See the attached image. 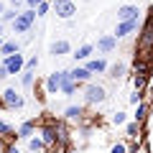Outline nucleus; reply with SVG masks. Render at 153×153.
Segmentation results:
<instances>
[{
    "instance_id": "31",
    "label": "nucleus",
    "mask_w": 153,
    "mask_h": 153,
    "mask_svg": "<svg viewBox=\"0 0 153 153\" xmlns=\"http://www.w3.org/2000/svg\"><path fill=\"white\" fill-rule=\"evenodd\" d=\"M36 66H38V59H36V56H31V59L26 61V69H28V71H33Z\"/></svg>"
},
{
    "instance_id": "14",
    "label": "nucleus",
    "mask_w": 153,
    "mask_h": 153,
    "mask_svg": "<svg viewBox=\"0 0 153 153\" xmlns=\"http://www.w3.org/2000/svg\"><path fill=\"white\" fill-rule=\"evenodd\" d=\"M148 112H151V107H148V102L143 100L140 105H135V112H133V120H135L138 125H143V123L148 120Z\"/></svg>"
},
{
    "instance_id": "7",
    "label": "nucleus",
    "mask_w": 153,
    "mask_h": 153,
    "mask_svg": "<svg viewBox=\"0 0 153 153\" xmlns=\"http://www.w3.org/2000/svg\"><path fill=\"white\" fill-rule=\"evenodd\" d=\"M61 92V71H51L44 82V94H59Z\"/></svg>"
},
{
    "instance_id": "28",
    "label": "nucleus",
    "mask_w": 153,
    "mask_h": 153,
    "mask_svg": "<svg viewBox=\"0 0 153 153\" xmlns=\"http://www.w3.org/2000/svg\"><path fill=\"white\" fill-rule=\"evenodd\" d=\"M49 10H51V0H44V3L36 8V16H46Z\"/></svg>"
},
{
    "instance_id": "34",
    "label": "nucleus",
    "mask_w": 153,
    "mask_h": 153,
    "mask_svg": "<svg viewBox=\"0 0 153 153\" xmlns=\"http://www.w3.org/2000/svg\"><path fill=\"white\" fill-rule=\"evenodd\" d=\"M3 13H5V3L0 0V18H3Z\"/></svg>"
},
{
    "instance_id": "5",
    "label": "nucleus",
    "mask_w": 153,
    "mask_h": 153,
    "mask_svg": "<svg viewBox=\"0 0 153 153\" xmlns=\"http://www.w3.org/2000/svg\"><path fill=\"white\" fill-rule=\"evenodd\" d=\"M0 102H3V107H8V110H21L23 105H26V102H23V97H21L13 87H5V89H3Z\"/></svg>"
},
{
    "instance_id": "8",
    "label": "nucleus",
    "mask_w": 153,
    "mask_h": 153,
    "mask_svg": "<svg viewBox=\"0 0 153 153\" xmlns=\"http://www.w3.org/2000/svg\"><path fill=\"white\" fill-rule=\"evenodd\" d=\"M18 140V130L10 125V123H5V120H0V143H16Z\"/></svg>"
},
{
    "instance_id": "36",
    "label": "nucleus",
    "mask_w": 153,
    "mask_h": 153,
    "mask_svg": "<svg viewBox=\"0 0 153 153\" xmlns=\"http://www.w3.org/2000/svg\"><path fill=\"white\" fill-rule=\"evenodd\" d=\"M3 41H5V38H0V49H3Z\"/></svg>"
},
{
    "instance_id": "1",
    "label": "nucleus",
    "mask_w": 153,
    "mask_h": 153,
    "mask_svg": "<svg viewBox=\"0 0 153 153\" xmlns=\"http://www.w3.org/2000/svg\"><path fill=\"white\" fill-rule=\"evenodd\" d=\"M151 49H153V13H151V18L143 23L140 36H138V51H143V54H138V59H148V51Z\"/></svg>"
},
{
    "instance_id": "13",
    "label": "nucleus",
    "mask_w": 153,
    "mask_h": 153,
    "mask_svg": "<svg viewBox=\"0 0 153 153\" xmlns=\"http://www.w3.org/2000/svg\"><path fill=\"white\" fill-rule=\"evenodd\" d=\"M71 79H74L76 84H89V79H92V74H89L84 66H74V69H69Z\"/></svg>"
},
{
    "instance_id": "6",
    "label": "nucleus",
    "mask_w": 153,
    "mask_h": 153,
    "mask_svg": "<svg viewBox=\"0 0 153 153\" xmlns=\"http://www.w3.org/2000/svg\"><path fill=\"white\" fill-rule=\"evenodd\" d=\"M3 66H5L8 76H10V74H23V69H26V59H23V54L18 51V54H13V56H5Z\"/></svg>"
},
{
    "instance_id": "3",
    "label": "nucleus",
    "mask_w": 153,
    "mask_h": 153,
    "mask_svg": "<svg viewBox=\"0 0 153 153\" xmlns=\"http://www.w3.org/2000/svg\"><path fill=\"white\" fill-rule=\"evenodd\" d=\"M105 100H107V92L102 84H84V105H102Z\"/></svg>"
},
{
    "instance_id": "33",
    "label": "nucleus",
    "mask_w": 153,
    "mask_h": 153,
    "mask_svg": "<svg viewBox=\"0 0 153 153\" xmlns=\"http://www.w3.org/2000/svg\"><path fill=\"white\" fill-rule=\"evenodd\" d=\"M41 3H44V0H26V5L31 8V10H36V8L41 5Z\"/></svg>"
},
{
    "instance_id": "27",
    "label": "nucleus",
    "mask_w": 153,
    "mask_h": 153,
    "mask_svg": "<svg viewBox=\"0 0 153 153\" xmlns=\"http://www.w3.org/2000/svg\"><path fill=\"white\" fill-rule=\"evenodd\" d=\"M18 18V10H13V8H5V13H3V18H0V23H5V21H16Z\"/></svg>"
},
{
    "instance_id": "21",
    "label": "nucleus",
    "mask_w": 153,
    "mask_h": 153,
    "mask_svg": "<svg viewBox=\"0 0 153 153\" xmlns=\"http://www.w3.org/2000/svg\"><path fill=\"white\" fill-rule=\"evenodd\" d=\"M125 133H128L130 140H140V125H138L135 120H130V123L125 125Z\"/></svg>"
},
{
    "instance_id": "15",
    "label": "nucleus",
    "mask_w": 153,
    "mask_h": 153,
    "mask_svg": "<svg viewBox=\"0 0 153 153\" xmlns=\"http://www.w3.org/2000/svg\"><path fill=\"white\" fill-rule=\"evenodd\" d=\"M84 69H87L89 74H102V71H107V61L105 59H89L87 64H84Z\"/></svg>"
},
{
    "instance_id": "37",
    "label": "nucleus",
    "mask_w": 153,
    "mask_h": 153,
    "mask_svg": "<svg viewBox=\"0 0 153 153\" xmlns=\"http://www.w3.org/2000/svg\"><path fill=\"white\" fill-rule=\"evenodd\" d=\"M151 97H153V84H151Z\"/></svg>"
},
{
    "instance_id": "32",
    "label": "nucleus",
    "mask_w": 153,
    "mask_h": 153,
    "mask_svg": "<svg viewBox=\"0 0 153 153\" xmlns=\"http://www.w3.org/2000/svg\"><path fill=\"white\" fill-rule=\"evenodd\" d=\"M140 102H143V94L140 92H133L130 94V105H140Z\"/></svg>"
},
{
    "instance_id": "29",
    "label": "nucleus",
    "mask_w": 153,
    "mask_h": 153,
    "mask_svg": "<svg viewBox=\"0 0 153 153\" xmlns=\"http://www.w3.org/2000/svg\"><path fill=\"white\" fill-rule=\"evenodd\" d=\"M110 153H128V146H125V143H112Z\"/></svg>"
},
{
    "instance_id": "16",
    "label": "nucleus",
    "mask_w": 153,
    "mask_h": 153,
    "mask_svg": "<svg viewBox=\"0 0 153 153\" xmlns=\"http://www.w3.org/2000/svg\"><path fill=\"white\" fill-rule=\"evenodd\" d=\"M33 133H36V120H26V123H21V128H18V138H23V140H31Z\"/></svg>"
},
{
    "instance_id": "10",
    "label": "nucleus",
    "mask_w": 153,
    "mask_h": 153,
    "mask_svg": "<svg viewBox=\"0 0 153 153\" xmlns=\"http://www.w3.org/2000/svg\"><path fill=\"white\" fill-rule=\"evenodd\" d=\"M76 87H79V84L71 79L69 69H61V92H59V94H66V97H71V94L76 92Z\"/></svg>"
},
{
    "instance_id": "9",
    "label": "nucleus",
    "mask_w": 153,
    "mask_h": 153,
    "mask_svg": "<svg viewBox=\"0 0 153 153\" xmlns=\"http://www.w3.org/2000/svg\"><path fill=\"white\" fill-rule=\"evenodd\" d=\"M117 21H140V8L138 5H123L117 8Z\"/></svg>"
},
{
    "instance_id": "20",
    "label": "nucleus",
    "mask_w": 153,
    "mask_h": 153,
    "mask_svg": "<svg viewBox=\"0 0 153 153\" xmlns=\"http://www.w3.org/2000/svg\"><path fill=\"white\" fill-rule=\"evenodd\" d=\"M21 51V46H18V41H3V49H0V56H13Z\"/></svg>"
},
{
    "instance_id": "26",
    "label": "nucleus",
    "mask_w": 153,
    "mask_h": 153,
    "mask_svg": "<svg viewBox=\"0 0 153 153\" xmlns=\"http://www.w3.org/2000/svg\"><path fill=\"white\" fill-rule=\"evenodd\" d=\"M110 123H112V125H128V115L117 110V112H112V117H110Z\"/></svg>"
},
{
    "instance_id": "2",
    "label": "nucleus",
    "mask_w": 153,
    "mask_h": 153,
    "mask_svg": "<svg viewBox=\"0 0 153 153\" xmlns=\"http://www.w3.org/2000/svg\"><path fill=\"white\" fill-rule=\"evenodd\" d=\"M36 10H31V8H26V10L18 13V18L13 21V33H28L31 31V26L36 23Z\"/></svg>"
},
{
    "instance_id": "25",
    "label": "nucleus",
    "mask_w": 153,
    "mask_h": 153,
    "mask_svg": "<svg viewBox=\"0 0 153 153\" xmlns=\"http://www.w3.org/2000/svg\"><path fill=\"white\" fill-rule=\"evenodd\" d=\"M133 87H135V92H140L143 94V89H146L148 87V76H133Z\"/></svg>"
},
{
    "instance_id": "23",
    "label": "nucleus",
    "mask_w": 153,
    "mask_h": 153,
    "mask_svg": "<svg viewBox=\"0 0 153 153\" xmlns=\"http://www.w3.org/2000/svg\"><path fill=\"white\" fill-rule=\"evenodd\" d=\"M107 71H110L107 76H112V79H120V76L125 74V64H112V66H107Z\"/></svg>"
},
{
    "instance_id": "35",
    "label": "nucleus",
    "mask_w": 153,
    "mask_h": 153,
    "mask_svg": "<svg viewBox=\"0 0 153 153\" xmlns=\"http://www.w3.org/2000/svg\"><path fill=\"white\" fill-rule=\"evenodd\" d=\"M0 38H3V23H0Z\"/></svg>"
},
{
    "instance_id": "18",
    "label": "nucleus",
    "mask_w": 153,
    "mask_h": 153,
    "mask_svg": "<svg viewBox=\"0 0 153 153\" xmlns=\"http://www.w3.org/2000/svg\"><path fill=\"white\" fill-rule=\"evenodd\" d=\"M92 51H94L92 44H84V46H79L71 56H74V61H89V59H92Z\"/></svg>"
},
{
    "instance_id": "4",
    "label": "nucleus",
    "mask_w": 153,
    "mask_h": 153,
    "mask_svg": "<svg viewBox=\"0 0 153 153\" xmlns=\"http://www.w3.org/2000/svg\"><path fill=\"white\" fill-rule=\"evenodd\" d=\"M51 10L59 18H64V21H69V18L76 16V5L71 0H51Z\"/></svg>"
},
{
    "instance_id": "17",
    "label": "nucleus",
    "mask_w": 153,
    "mask_h": 153,
    "mask_svg": "<svg viewBox=\"0 0 153 153\" xmlns=\"http://www.w3.org/2000/svg\"><path fill=\"white\" fill-rule=\"evenodd\" d=\"M64 117L66 120H76L79 123L84 117V105H69V107L64 110Z\"/></svg>"
},
{
    "instance_id": "22",
    "label": "nucleus",
    "mask_w": 153,
    "mask_h": 153,
    "mask_svg": "<svg viewBox=\"0 0 153 153\" xmlns=\"http://www.w3.org/2000/svg\"><path fill=\"white\" fill-rule=\"evenodd\" d=\"M28 151H31V153H44L46 146H44V140H41L38 135H33L31 140H28Z\"/></svg>"
},
{
    "instance_id": "30",
    "label": "nucleus",
    "mask_w": 153,
    "mask_h": 153,
    "mask_svg": "<svg viewBox=\"0 0 153 153\" xmlns=\"http://www.w3.org/2000/svg\"><path fill=\"white\" fill-rule=\"evenodd\" d=\"M3 153H21V148L16 143H8V146H3Z\"/></svg>"
},
{
    "instance_id": "12",
    "label": "nucleus",
    "mask_w": 153,
    "mask_h": 153,
    "mask_svg": "<svg viewBox=\"0 0 153 153\" xmlns=\"http://www.w3.org/2000/svg\"><path fill=\"white\" fill-rule=\"evenodd\" d=\"M115 46H117V38L112 33H105V36L97 38V51L100 54H110V51H115Z\"/></svg>"
},
{
    "instance_id": "11",
    "label": "nucleus",
    "mask_w": 153,
    "mask_h": 153,
    "mask_svg": "<svg viewBox=\"0 0 153 153\" xmlns=\"http://www.w3.org/2000/svg\"><path fill=\"white\" fill-rule=\"evenodd\" d=\"M138 28H140V21H123V23H117V28H115L112 36L115 38H125V36H130L133 31H138Z\"/></svg>"
},
{
    "instance_id": "24",
    "label": "nucleus",
    "mask_w": 153,
    "mask_h": 153,
    "mask_svg": "<svg viewBox=\"0 0 153 153\" xmlns=\"http://www.w3.org/2000/svg\"><path fill=\"white\" fill-rule=\"evenodd\" d=\"M33 79H36V74L28 71V69H23V74H21V84H23V87L31 89V87H33Z\"/></svg>"
},
{
    "instance_id": "19",
    "label": "nucleus",
    "mask_w": 153,
    "mask_h": 153,
    "mask_svg": "<svg viewBox=\"0 0 153 153\" xmlns=\"http://www.w3.org/2000/svg\"><path fill=\"white\" fill-rule=\"evenodd\" d=\"M49 51H51V56H64L71 51V46H69V41H54Z\"/></svg>"
}]
</instances>
